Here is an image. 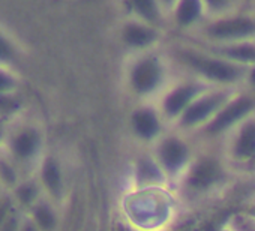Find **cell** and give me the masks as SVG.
Listing matches in <instances>:
<instances>
[{
    "instance_id": "cell-18",
    "label": "cell",
    "mask_w": 255,
    "mask_h": 231,
    "mask_svg": "<svg viewBox=\"0 0 255 231\" xmlns=\"http://www.w3.org/2000/svg\"><path fill=\"white\" fill-rule=\"evenodd\" d=\"M35 195V188L33 186H24L18 191V197H21L23 201H30L32 197Z\"/></svg>"
},
{
    "instance_id": "cell-5",
    "label": "cell",
    "mask_w": 255,
    "mask_h": 231,
    "mask_svg": "<svg viewBox=\"0 0 255 231\" xmlns=\"http://www.w3.org/2000/svg\"><path fill=\"white\" fill-rule=\"evenodd\" d=\"M200 68L212 78L216 80H222V81H230L234 80L237 77V71L236 68L224 63V62H216V60H207V62H201Z\"/></svg>"
},
{
    "instance_id": "cell-19",
    "label": "cell",
    "mask_w": 255,
    "mask_h": 231,
    "mask_svg": "<svg viewBox=\"0 0 255 231\" xmlns=\"http://www.w3.org/2000/svg\"><path fill=\"white\" fill-rule=\"evenodd\" d=\"M15 228H17V225H15V219H11V221L6 224V227H5V230H3V231H15Z\"/></svg>"
},
{
    "instance_id": "cell-15",
    "label": "cell",
    "mask_w": 255,
    "mask_h": 231,
    "mask_svg": "<svg viewBox=\"0 0 255 231\" xmlns=\"http://www.w3.org/2000/svg\"><path fill=\"white\" fill-rule=\"evenodd\" d=\"M135 9L146 18H155L156 17V8L153 0H132Z\"/></svg>"
},
{
    "instance_id": "cell-3",
    "label": "cell",
    "mask_w": 255,
    "mask_h": 231,
    "mask_svg": "<svg viewBox=\"0 0 255 231\" xmlns=\"http://www.w3.org/2000/svg\"><path fill=\"white\" fill-rule=\"evenodd\" d=\"M254 30V24L248 20H231V21H222L210 29L212 35L221 36V38H230V36H242L248 35Z\"/></svg>"
},
{
    "instance_id": "cell-4",
    "label": "cell",
    "mask_w": 255,
    "mask_h": 231,
    "mask_svg": "<svg viewBox=\"0 0 255 231\" xmlns=\"http://www.w3.org/2000/svg\"><path fill=\"white\" fill-rule=\"evenodd\" d=\"M161 156H162V161H164L165 167H168L170 170H174V168L180 167L185 162L186 149H185V146L182 143H179L176 140H168L162 146Z\"/></svg>"
},
{
    "instance_id": "cell-16",
    "label": "cell",
    "mask_w": 255,
    "mask_h": 231,
    "mask_svg": "<svg viewBox=\"0 0 255 231\" xmlns=\"http://www.w3.org/2000/svg\"><path fill=\"white\" fill-rule=\"evenodd\" d=\"M36 219H38L39 225L45 230H50L54 225V216L50 212V209H47V207H39L36 210Z\"/></svg>"
},
{
    "instance_id": "cell-7",
    "label": "cell",
    "mask_w": 255,
    "mask_h": 231,
    "mask_svg": "<svg viewBox=\"0 0 255 231\" xmlns=\"http://www.w3.org/2000/svg\"><path fill=\"white\" fill-rule=\"evenodd\" d=\"M134 126L137 132L146 138L155 135V132L158 131V122L150 111H138L134 116Z\"/></svg>"
},
{
    "instance_id": "cell-1",
    "label": "cell",
    "mask_w": 255,
    "mask_h": 231,
    "mask_svg": "<svg viewBox=\"0 0 255 231\" xmlns=\"http://www.w3.org/2000/svg\"><path fill=\"white\" fill-rule=\"evenodd\" d=\"M158 80H159V68L153 60L141 62L132 74V83L135 89L140 92L152 90L156 86Z\"/></svg>"
},
{
    "instance_id": "cell-14",
    "label": "cell",
    "mask_w": 255,
    "mask_h": 231,
    "mask_svg": "<svg viewBox=\"0 0 255 231\" xmlns=\"http://www.w3.org/2000/svg\"><path fill=\"white\" fill-rule=\"evenodd\" d=\"M44 179L47 182V185L50 186V189L57 191L60 186V173L59 168L54 162H48L45 170H44Z\"/></svg>"
},
{
    "instance_id": "cell-12",
    "label": "cell",
    "mask_w": 255,
    "mask_h": 231,
    "mask_svg": "<svg viewBox=\"0 0 255 231\" xmlns=\"http://www.w3.org/2000/svg\"><path fill=\"white\" fill-rule=\"evenodd\" d=\"M198 12H200L198 0H183L180 8H179L177 17H179L180 23L188 24V23H191V21H194L197 18Z\"/></svg>"
},
{
    "instance_id": "cell-17",
    "label": "cell",
    "mask_w": 255,
    "mask_h": 231,
    "mask_svg": "<svg viewBox=\"0 0 255 231\" xmlns=\"http://www.w3.org/2000/svg\"><path fill=\"white\" fill-rule=\"evenodd\" d=\"M230 56L243 60H255V50L252 47H237L228 51Z\"/></svg>"
},
{
    "instance_id": "cell-11",
    "label": "cell",
    "mask_w": 255,
    "mask_h": 231,
    "mask_svg": "<svg viewBox=\"0 0 255 231\" xmlns=\"http://www.w3.org/2000/svg\"><path fill=\"white\" fill-rule=\"evenodd\" d=\"M125 38L129 44L141 47V45H147L153 39V32L140 26H129L125 32Z\"/></svg>"
},
{
    "instance_id": "cell-8",
    "label": "cell",
    "mask_w": 255,
    "mask_h": 231,
    "mask_svg": "<svg viewBox=\"0 0 255 231\" xmlns=\"http://www.w3.org/2000/svg\"><path fill=\"white\" fill-rule=\"evenodd\" d=\"M216 102H218L216 98H207V99H203V101L194 104L185 114V123H195V122L204 119L207 114L212 113Z\"/></svg>"
},
{
    "instance_id": "cell-2",
    "label": "cell",
    "mask_w": 255,
    "mask_h": 231,
    "mask_svg": "<svg viewBox=\"0 0 255 231\" xmlns=\"http://www.w3.org/2000/svg\"><path fill=\"white\" fill-rule=\"evenodd\" d=\"M252 102L249 99H242L239 102H234L231 107H228L227 110H224L218 117L215 119V122L212 123V129L213 131H221L224 128H227L228 125H231L233 122H236L237 119H240L245 113H248V110L251 108Z\"/></svg>"
},
{
    "instance_id": "cell-6",
    "label": "cell",
    "mask_w": 255,
    "mask_h": 231,
    "mask_svg": "<svg viewBox=\"0 0 255 231\" xmlns=\"http://www.w3.org/2000/svg\"><path fill=\"white\" fill-rule=\"evenodd\" d=\"M218 173H219L218 167L213 162H203L194 170V173L191 176V183L194 186L204 188V186L210 185L218 177Z\"/></svg>"
},
{
    "instance_id": "cell-9",
    "label": "cell",
    "mask_w": 255,
    "mask_h": 231,
    "mask_svg": "<svg viewBox=\"0 0 255 231\" xmlns=\"http://www.w3.org/2000/svg\"><path fill=\"white\" fill-rule=\"evenodd\" d=\"M236 152L240 156H249L255 153V125L246 126L236 144Z\"/></svg>"
},
{
    "instance_id": "cell-10",
    "label": "cell",
    "mask_w": 255,
    "mask_h": 231,
    "mask_svg": "<svg viewBox=\"0 0 255 231\" xmlns=\"http://www.w3.org/2000/svg\"><path fill=\"white\" fill-rule=\"evenodd\" d=\"M194 90L189 89V87H185V89H179L176 90L171 96H168L167 102H165V108L170 114H176L177 111H180L186 104L188 101L191 99Z\"/></svg>"
},
{
    "instance_id": "cell-21",
    "label": "cell",
    "mask_w": 255,
    "mask_h": 231,
    "mask_svg": "<svg viewBox=\"0 0 255 231\" xmlns=\"http://www.w3.org/2000/svg\"><path fill=\"white\" fill-rule=\"evenodd\" d=\"M251 78H252V81H254V83H255V71H254V72H252V77H251Z\"/></svg>"
},
{
    "instance_id": "cell-20",
    "label": "cell",
    "mask_w": 255,
    "mask_h": 231,
    "mask_svg": "<svg viewBox=\"0 0 255 231\" xmlns=\"http://www.w3.org/2000/svg\"><path fill=\"white\" fill-rule=\"evenodd\" d=\"M209 2L213 5V6H221V5H224L227 0H209Z\"/></svg>"
},
{
    "instance_id": "cell-13",
    "label": "cell",
    "mask_w": 255,
    "mask_h": 231,
    "mask_svg": "<svg viewBox=\"0 0 255 231\" xmlns=\"http://www.w3.org/2000/svg\"><path fill=\"white\" fill-rule=\"evenodd\" d=\"M36 143H38V140L33 132H24L17 138L15 150L20 156H29L36 149Z\"/></svg>"
}]
</instances>
